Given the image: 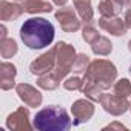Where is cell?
Masks as SVG:
<instances>
[{
    "label": "cell",
    "mask_w": 131,
    "mask_h": 131,
    "mask_svg": "<svg viewBox=\"0 0 131 131\" xmlns=\"http://www.w3.org/2000/svg\"><path fill=\"white\" fill-rule=\"evenodd\" d=\"M54 25L43 17H31L20 28V39L29 49H43L54 40Z\"/></svg>",
    "instance_id": "1"
},
{
    "label": "cell",
    "mask_w": 131,
    "mask_h": 131,
    "mask_svg": "<svg viewBox=\"0 0 131 131\" xmlns=\"http://www.w3.org/2000/svg\"><path fill=\"white\" fill-rule=\"evenodd\" d=\"M32 125L39 131H67L71 128L73 122L67 110L57 105H49L37 111L32 119Z\"/></svg>",
    "instance_id": "2"
},
{
    "label": "cell",
    "mask_w": 131,
    "mask_h": 131,
    "mask_svg": "<svg viewBox=\"0 0 131 131\" xmlns=\"http://www.w3.org/2000/svg\"><path fill=\"white\" fill-rule=\"evenodd\" d=\"M117 79V68L116 65L106 59H96L90 63L88 70L85 71L83 80L96 85L102 91L110 90Z\"/></svg>",
    "instance_id": "3"
},
{
    "label": "cell",
    "mask_w": 131,
    "mask_h": 131,
    "mask_svg": "<svg viewBox=\"0 0 131 131\" xmlns=\"http://www.w3.org/2000/svg\"><path fill=\"white\" fill-rule=\"evenodd\" d=\"M52 48L56 51V68H54V73L60 79H65L73 71V65H74V60L77 57L76 49H74L73 45H70L67 42H59Z\"/></svg>",
    "instance_id": "4"
},
{
    "label": "cell",
    "mask_w": 131,
    "mask_h": 131,
    "mask_svg": "<svg viewBox=\"0 0 131 131\" xmlns=\"http://www.w3.org/2000/svg\"><path fill=\"white\" fill-rule=\"evenodd\" d=\"M100 106L111 116H123L128 110H129V102L126 100V97H120L116 94H108V93H102L100 100H99Z\"/></svg>",
    "instance_id": "5"
},
{
    "label": "cell",
    "mask_w": 131,
    "mask_h": 131,
    "mask_svg": "<svg viewBox=\"0 0 131 131\" xmlns=\"http://www.w3.org/2000/svg\"><path fill=\"white\" fill-rule=\"evenodd\" d=\"M56 20L60 23V28L65 32H76L82 25L79 14L70 6H60V9L56 11Z\"/></svg>",
    "instance_id": "6"
},
{
    "label": "cell",
    "mask_w": 131,
    "mask_h": 131,
    "mask_svg": "<svg viewBox=\"0 0 131 131\" xmlns=\"http://www.w3.org/2000/svg\"><path fill=\"white\" fill-rule=\"evenodd\" d=\"M29 108V106H28ZM25 106H19L14 113L6 117V128L13 131H29L34 128L29 122V110Z\"/></svg>",
    "instance_id": "7"
},
{
    "label": "cell",
    "mask_w": 131,
    "mask_h": 131,
    "mask_svg": "<svg viewBox=\"0 0 131 131\" xmlns=\"http://www.w3.org/2000/svg\"><path fill=\"white\" fill-rule=\"evenodd\" d=\"M54 68H56V51H54V48H51L49 51H46V52H43L42 56H39V57H37L34 62H31V65H29L31 74H34V76H37V77L51 73Z\"/></svg>",
    "instance_id": "8"
},
{
    "label": "cell",
    "mask_w": 131,
    "mask_h": 131,
    "mask_svg": "<svg viewBox=\"0 0 131 131\" xmlns=\"http://www.w3.org/2000/svg\"><path fill=\"white\" fill-rule=\"evenodd\" d=\"M94 105H93V100L90 99H79L76 100L73 105H71V113H73V125L77 126L80 123H85L88 122L93 116H94Z\"/></svg>",
    "instance_id": "9"
},
{
    "label": "cell",
    "mask_w": 131,
    "mask_h": 131,
    "mask_svg": "<svg viewBox=\"0 0 131 131\" xmlns=\"http://www.w3.org/2000/svg\"><path fill=\"white\" fill-rule=\"evenodd\" d=\"M16 91H17L20 100L29 108H37L43 102L42 93L37 88H34L32 85H29V83H19V85H16Z\"/></svg>",
    "instance_id": "10"
},
{
    "label": "cell",
    "mask_w": 131,
    "mask_h": 131,
    "mask_svg": "<svg viewBox=\"0 0 131 131\" xmlns=\"http://www.w3.org/2000/svg\"><path fill=\"white\" fill-rule=\"evenodd\" d=\"M99 26L103 31L110 32L111 36H114V37L125 36L126 29H128L125 20L120 19V17H117V16H114V17H100L99 19Z\"/></svg>",
    "instance_id": "11"
},
{
    "label": "cell",
    "mask_w": 131,
    "mask_h": 131,
    "mask_svg": "<svg viewBox=\"0 0 131 131\" xmlns=\"http://www.w3.org/2000/svg\"><path fill=\"white\" fill-rule=\"evenodd\" d=\"M16 76H17L16 65L3 62L0 65V88L3 91H8L13 86H16Z\"/></svg>",
    "instance_id": "12"
},
{
    "label": "cell",
    "mask_w": 131,
    "mask_h": 131,
    "mask_svg": "<svg viewBox=\"0 0 131 131\" xmlns=\"http://www.w3.org/2000/svg\"><path fill=\"white\" fill-rule=\"evenodd\" d=\"M23 13H25L23 5L13 3V2H8V0H0V19L3 22L17 20Z\"/></svg>",
    "instance_id": "13"
},
{
    "label": "cell",
    "mask_w": 131,
    "mask_h": 131,
    "mask_svg": "<svg viewBox=\"0 0 131 131\" xmlns=\"http://www.w3.org/2000/svg\"><path fill=\"white\" fill-rule=\"evenodd\" d=\"M73 3L80 20L85 22V25H91L94 22V11L91 6V0H73Z\"/></svg>",
    "instance_id": "14"
},
{
    "label": "cell",
    "mask_w": 131,
    "mask_h": 131,
    "mask_svg": "<svg viewBox=\"0 0 131 131\" xmlns=\"http://www.w3.org/2000/svg\"><path fill=\"white\" fill-rule=\"evenodd\" d=\"M25 13L28 14H40V13H51L52 5L45 0H25L23 2Z\"/></svg>",
    "instance_id": "15"
},
{
    "label": "cell",
    "mask_w": 131,
    "mask_h": 131,
    "mask_svg": "<svg viewBox=\"0 0 131 131\" xmlns=\"http://www.w3.org/2000/svg\"><path fill=\"white\" fill-rule=\"evenodd\" d=\"M60 80H62V79H60L54 71H51V73H48V74L39 76V77H37V85H39L42 90L54 91V90H57V88L60 86Z\"/></svg>",
    "instance_id": "16"
},
{
    "label": "cell",
    "mask_w": 131,
    "mask_h": 131,
    "mask_svg": "<svg viewBox=\"0 0 131 131\" xmlns=\"http://www.w3.org/2000/svg\"><path fill=\"white\" fill-rule=\"evenodd\" d=\"M97 8H99V13L102 17H114L123 9V6L117 0H102Z\"/></svg>",
    "instance_id": "17"
},
{
    "label": "cell",
    "mask_w": 131,
    "mask_h": 131,
    "mask_svg": "<svg viewBox=\"0 0 131 131\" xmlns=\"http://www.w3.org/2000/svg\"><path fill=\"white\" fill-rule=\"evenodd\" d=\"M91 49L96 56H108L113 51V43L108 37L105 36H99L93 43H91Z\"/></svg>",
    "instance_id": "18"
},
{
    "label": "cell",
    "mask_w": 131,
    "mask_h": 131,
    "mask_svg": "<svg viewBox=\"0 0 131 131\" xmlns=\"http://www.w3.org/2000/svg\"><path fill=\"white\" fill-rule=\"evenodd\" d=\"M19 51V46L16 43L14 39H3L0 40V54H2L3 59H9V57H14Z\"/></svg>",
    "instance_id": "19"
},
{
    "label": "cell",
    "mask_w": 131,
    "mask_h": 131,
    "mask_svg": "<svg viewBox=\"0 0 131 131\" xmlns=\"http://www.w3.org/2000/svg\"><path fill=\"white\" fill-rule=\"evenodd\" d=\"M114 94L116 96H120V97H128L131 96V82L125 77L119 79L116 83H114Z\"/></svg>",
    "instance_id": "20"
},
{
    "label": "cell",
    "mask_w": 131,
    "mask_h": 131,
    "mask_svg": "<svg viewBox=\"0 0 131 131\" xmlns=\"http://www.w3.org/2000/svg\"><path fill=\"white\" fill-rule=\"evenodd\" d=\"M90 63H91V60L86 54H77V57L74 60V65H73V71L77 73V74H82L88 70Z\"/></svg>",
    "instance_id": "21"
},
{
    "label": "cell",
    "mask_w": 131,
    "mask_h": 131,
    "mask_svg": "<svg viewBox=\"0 0 131 131\" xmlns=\"http://www.w3.org/2000/svg\"><path fill=\"white\" fill-rule=\"evenodd\" d=\"M82 85H83V79L77 77V76H73V77H68L67 80L63 82V88L67 91H77V90H82Z\"/></svg>",
    "instance_id": "22"
},
{
    "label": "cell",
    "mask_w": 131,
    "mask_h": 131,
    "mask_svg": "<svg viewBox=\"0 0 131 131\" xmlns=\"http://www.w3.org/2000/svg\"><path fill=\"white\" fill-rule=\"evenodd\" d=\"M82 37H83V40H85L86 43L91 45V43L99 37V31H97L94 26H91V25H85L83 29H82Z\"/></svg>",
    "instance_id": "23"
},
{
    "label": "cell",
    "mask_w": 131,
    "mask_h": 131,
    "mask_svg": "<svg viewBox=\"0 0 131 131\" xmlns=\"http://www.w3.org/2000/svg\"><path fill=\"white\" fill-rule=\"evenodd\" d=\"M110 128H111V129H114V128H117V129H126V126H123L122 123H117V122L110 123V125H108V126H105L103 129H110Z\"/></svg>",
    "instance_id": "24"
},
{
    "label": "cell",
    "mask_w": 131,
    "mask_h": 131,
    "mask_svg": "<svg viewBox=\"0 0 131 131\" xmlns=\"http://www.w3.org/2000/svg\"><path fill=\"white\" fill-rule=\"evenodd\" d=\"M125 23H126V26L131 29V8L125 11Z\"/></svg>",
    "instance_id": "25"
},
{
    "label": "cell",
    "mask_w": 131,
    "mask_h": 131,
    "mask_svg": "<svg viewBox=\"0 0 131 131\" xmlns=\"http://www.w3.org/2000/svg\"><path fill=\"white\" fill-rule=\"evenodd\" d=\"M6 34H8V29H6L5 25H2V26H0V40L6 39Z\"/></svg>",
    "instance_id": "26"
},
{
    "label": "cell",
    "mask_w": 131,
    "mask_h": 131,
    "mask_svg": "<svg viewBox=\"0 0 131 131\" xmlns=\"http://www.w3.org/2000/svg\"><path fill=\"white\" fill-rule=\"evenodd\" d=\"M52 3H54L56 6H67L68 0H52Z\"/></svg>",
    "instance_id": "27"
},
{
    "label": "cell",
    "mask_w": 131,
    "mask_h": 131,
    "mask_svg": "<svg viewBox=\"0 0 131 131\" xmlns=\"http://www.w3.org/2000/svg\"><path fill=\"white\" fill-rule=\"evenodd\" d=\"M117 2H119L122 6H125V5H129V0H117Z\"/></svg>",
    "instance_id": "28"
},
{
    "label": "cell",
    "mask_w": 131,
    "mask_h": 131,
    "mask_svg": "<svg viewBox=\"0 0 131 131\" xmlns=\"http://www.w3.org/2000/svg\"><path fill=\"white\" fill-rule=\"evenodd\" d=\"M128 49H129V52H131V40L128 42Z\"/></svg>",
    "instance_id": "29"
},
{
    "label": "cell",
    "mask_w": 131,
    "mask_h": 131,
    "mask_svg": "<svg viewBox=\"0 0 131 131\" xmlns=\"http://www.w3.org/2000/svg\"><path fill=\"white\" fill-rule=\"evenodd\" d=\"M14 2H25V0H14Z\"/></svg>",
    "instance_id": "30"
},
{
    "label": "cell",
    "mask_w": 131,
    "mask_h": 131,
    "mask_svg": "<svg viewBox=\"0 0 131 131\" xmlns=\"http://www.w3.org/2000/svg\"><path fill=\"white\" fill-rule=\"evenodd\" d=\"M129 111H131V102H129Z\"/></svg>",
    "instance_id": "31"
},
{
    "label": "cell",
    "mask_w": 131,
    "mask_h": 131,
    "mask_svg": "<svg viewBox=\"0 0 131 131\" xmlns=\"http://www.w3.org/2000/svg\"><path fill=\"white\" fill-rule=\"evenodd\" d=\"M129 6H131V0H129Z\"/></svg>",
    "instance_id": "32"
}]
</instances>
